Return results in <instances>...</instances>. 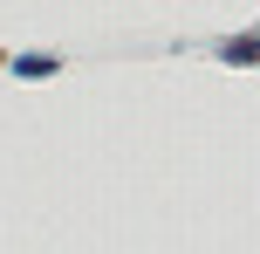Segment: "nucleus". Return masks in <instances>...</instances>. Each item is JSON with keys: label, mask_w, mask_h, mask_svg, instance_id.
I'll return each instance as SVG.
<instances>
[{"label": "nucleus", "mask_w": 260, "mask_h": 254, "mask_svg": "<svg viewBox=\"0 0 260 254\" xmlns=\"http://www.w3.org/2000/svg\"><path fill=\"white\" fill-rule=\"evenodd\" d=\"M226 55H233V62H260V35H247V41H233V48H226Z\"/></svg>", "instance_id": "obj_1"}]
</instances>
